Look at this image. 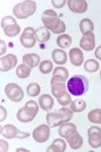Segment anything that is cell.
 <instances>
[{"label": "cell", "instance_id": "4", "mask_svg": "<svg viewBox=\"0 0 101 152\" xmlns=\"http://www.w3.org/2000/svg\"><path fill=\"white\" fill-rule=\"evenodd\" d=\"M39 104L34 100H28L21 109L17 111L16 118L21 123H29L36 118L39 113Z\"/></svg>", "mask_w": 101, "mask_h": 152}, {"label": "cell", "instance_id": "6", "mask_svg": "<svg viewBox=\"0 0 101 152\" xmlns=\"http://www.w3.org/2000/svg\"><path fill=\"white\" fill-rule=\"evenodd\" d=\"M1 28L7 37H16L20 34V26L16 19L10 15H6L1 20Z\"/></svg>", "mask_w": 101, "mask_h": 152}, {"label": "cell", "instance_id": "17", "mask_svg": "<svg viewBox=\"0 0 101 152\" xmlns=\"http://www.w3.org/2000/svg\"><path fill=\"white\" fill-rule=\"evenodd\" d=\"M75 132H77V127H76L75 124H72L70 122L64 123L59 127V135L62 138H65L66 140L70 138Z\"/></svg>", "mask_w": 101, "mask_h": 152}, {"label": "cell", "instance_id": "8", "mask_svg": "<svg viewBox=\"0 0 101 152\" xmlns=\"http://www.w3.org/2000/svg\"><path fill=\"white\" fill-rule=\"evenodd\" d=\"M1 135L6 139H25L29 137V133L21 132L14 125L8 124L4 127H1Z\"/></svg>", "mask_w": 101, "mask_h": 152}, {"label": "cell", "instance_id": "29", "mask_svg": "<svg viewBox=\"0 0 101 152\" xmlns=\"http://www.w3.org/2000/svg\"><path fill=\"white\" fill-rule=\"evenodd\" d=\"M84 69L85 71L90 73L96 72L99 69V63H98V61L94 60V59H88L84 63Z\"/></svg>", "mask_w": 101, "mask_h": 152}, {"label": "cell", "instance_id": "20", "mask_svg": "<svg viewBox=\"0 0 101 152\" xmlns=\"http://www.w3.org/2000/svg\"><path fill=\"white\" fill-rule=\"evenodd\" d=\"M36 37L39 43L46 44L51 39V31L45 26H39L36 29Z\"/></svg>", "mask_w": 101, "mask_h": 152}, {"label": "cell", "instance_id": "14", "mask_svg": "<svg viewBox=\"0 0 101 152\" xmlns=\"http://www.w3.org/2000/svg\"><path fill=\"white\" fill-rule=\"evenodd\" d=\"M80 48L83 49L85 52H91L95 48V35L93 31L83 34V37L80 40Z\"/></svg>", "mask_w": 101, "mask_h": 152}, {"label": "cell", "instance_id": "27", "mask_svg": "<svg viewBox=\"0 0 101 152\" xmlns=\"http://www.w3.org/2000/svg\"><path fill=\"white\" fill-rule=\"evenodd\" d=\"M88 120L92 124L101 125V110L94 109L88 113Z\"/></svg>", "mask_w": 101, "mask_h": 152}, {"label": "cell", "instance_id": "5", "mask_svg": "<svg viewBox=\"0 0 101 152\" xmlns=\"http://www.w3.org/2000/svg\"><path fill=\"white\" fill-rule=\"evenodd\" d=\"M36 11V2L33 0H25V1L19 2L13 7L14 16L18 19H26L29 16L33 15Z\"/></svg>", "mask_w": 101, "mask_h": 152}, {"label": "cell", "instance_id": "38", "mask_svg": "<svg viewBox=\"0 0 101 152\" xmlns=\"http://www.w3.org/2000/svg\"><path fill=\"white\" fill-rule=\"evenodd\" d=\"M94 55H95L96 59H98V60H101V45L99 46V47L96 48Z\"/></svg>", "mask_w": 101, "mask_h": 152}, {"label": "cell", "instance_id": "1", "mask_svg": "<svg viewBox=\"0 0 101 152\" xmlns=\"http://www.w3.org/2000/svg\"><path fill=\"white\" fill-rule=\"evenodd\" d=\"M41 23L44 26L56 35H62L66 31V24L58 18V14L53 9H47L41 14Z\"/></svg>", "mask_w": 101, "mask_h": 152}, {"label": "cell", "instance_id": "31", "mask_svg": "<svg viewBox=\"0 0 101 152\" xmlns=\"http://www.w3.org/2000/svg\"><path fill=\"white\" fill-rule=\"evenodd\" d=\"M26 92L29 96L31 97H34L36 95L39 94L41 92V86H39V83H36V82H31L28 84V86L26 87Z\"/></svg>", "mask_w": 101, "mask_h": 152}, {"label": "cell", "instance_id": "24", "mask_svg": "<svg viewBox=\"0 0 101 152\" xmlns=\"http://www.w3.org/2000/svg\"><path fill=\"white\" fill-rule=\"evenodd\" d=\"M57 45L60 49H67L72 45V38L69 35H60L57 38Z\"/></svg>", "mask_w": 101, "mask_h": 152}, {"label": "cell", "instance_id": "28", "mask_svg": "<svg viewBox=\"0 0 101 152\" xmlns=\"http://www.w3.org/2000/svg\"><path fill=\"white\" fill-rule=\"evenodd\" d=\"M70 109L74 113H81L86 109V102L84 99H76L70 104Z\"/></svg>", "mask_w": 101, "mask_h": 152}, {"label": "cell", "instance_id": "11", "mask_svg": "<svg viewBox=\"0 0 101 152\" xmlns=\"http://www.w3.org/2000/svg\"><path fill=\"white\" fill-rule=\"evenodd\" d=\"M51 127L47 125H39L33 130V137L34 141H36L38 143H45L49 140L51 135Z\"/></svg>", "mask_w": 101, "mask_h": 152}, {"label": "cell", "instance_id": "34", "mask_svg": "<svg viewBox=\"0 0 101 152\" xmlns=\"http://www.w3.org/2000/svg\"><path fill=\"white\" fill-rule=\"evenodd\" d=\"M51 3L56 8H62L65 6V4H67V0H52Z\"/></svg>", "mask_w": 101, "mask_h": 152}, {"label": "cell", "instance_id": "10", "mask_svg": "<svg viewBox=\"0 0 101 152\" xmlns=\"http://www.w3.org/2000/svg\"><path fill=\"white\" fill-rule=\"evenodd\" d=\"M20 44L24 48H33L34 47L36 43V29L31 26H28L24 28L23 34L20 35L19 39Z\"/></svg>", "mask_w": 101, "mask_h": 152}, {"label": "cell", "instance_id": "21", "mask_svg": "<svg viewBox=\"0 0 101 152\" xmlns=\"http://www.w3.org/2000/svg\"><path fill=\"white\" fill-rule=\"evenodd\" d=\"M23 64L29 66L31 68H34L41 64V57H39L38 54H33V53L25 54L23 57Z\"/></svg>", "mask_w": 101, "mask_h": 152}, {"label": "cell", "instance_id": "3", "mask_svg": "<svg viewBox=\"0 0 101 152\" xmlns=\"http://www.w3.org/2000/svg\"><path fill=\"white\" fill-rule=\"evenodd\" d=\"M89 88L88 79L83 75H75L68 80L67 89L74 96H80L86 94Z\"/></svg>", "mask_w": 101, "mask_h": 152}, {"label": "cell", "instance_id": "35", "mask_svg": "<svg viewBox=\"0 0 101 152\" xmlns=\"http://www.w3.org/2000/svg\"><path fill=\"white\" fill-rule=\"evenodd\" d=\"M7 117V112L3 105L0 107V122H3Z\"/></svg>", "mask_w": 101, "mask_h": 152}, {"label": "cell", "instance_id": "18", "mask_svg": "<svg viewBox=\"0 0 101 152\" xmlns=\"http://www.w3.org/2000/svg\"><path fill=\"white\" fill-rule=\"evenodd\" d=\"M52 58L53 61L58 65H64L67 63L68 60V56L67 53L65 52L62 49H55L52 52Z\"/></svg>", "mask_w": 101, "mask_h": 152}, {"label": "cell", "instance_id": "13", "mask_svg": "<svg viewBox=\"0 0 101 152\" xmlns=\"http://www.w3.org/2000/svg\"><path fill=\"white\" fill-rule=\"evenodd\" d=\"M17 65V57L14 54H7L0 58V71L7 72Z\"/></svg>", "mask_w": 101, "mask_h": 152}, {"label": "cell", "instance_id": "9", "mask_svg": "<svg viewBox=\"0 0 101 152\" xmlns=\"http://www.w3.org/2000/svg\"><path fill=\"white\" fill-rule=\"evenodd\" d=\"M51 88H52V94L56 99H59L62 95L67 94V83L66 80L63 78L57 77V76H53L51 79Z\"/></svg>", "mask_w": 101, "mask_h": 152}, {"label": "cell", "instance_id": "23", "mask_svg": "<svg viewBox=\"0 0 101 152\" xmlns=\"http://www.w3.org/2000/svg\"><path fill=\"white\" fill-rule=\"evenodd\" d=\"M69 146H70L71 149L73 150H77V149H80L83 145V137L81 136L78 132H75L70 138L67 139Z\"/></svg>", "mask_w": 101, "mask_h": 152}, {"label": "cell", "instance_id": "39", "mask_svg": "<svg viewBox=\"0 0 101 152\" xmlns=\"http://www.w3.org/2000/svg\"><path fill=\"white\" fill-rule=\"evenodd\" d=\"M16 151H28V150H25V149H23V148H18V149H16Z\"/></svg>", "mask_w": 101, "mask_h": 152}, {"label": "cell", "instance_id": "2", "mask_svg": "<svg viewBox=\"0 0 101 152\" xmlns=\"http://www.w3.org/2000/svg\"><path fill=\"white\" fill-rule=\"evenodd\" d=\"M73 111L68 107H62L59 111L50 112L47 114L46 120L47 124L51 127V128H56V127H60L64 123L70 122L73 118Z\"/></svg>", "mask_w": 101, "mask_h": 152}, {"label": "cell", "instance_id": "30", "mask_svg": "<svg viewBox=\"0 0 101 152\" xmlns=\"http://www.w3.org/2000/svg\"><path fill=\"white\" fill-rule=\"evenodd\" d=\"M53 76H57V77L63 78V79H65L66 81H67V80L69 79V71L66 69L65 67L58 66V67L54 68Z\"/></svg>", "mask_w": 101, "mask_h": 152}, {"label": "cell", "instance_id": "22", "mask_svg": "<svg viewBox=\"0 0 101 152\" xmlns=\"http://www.w3.org/2000/svg\"><path fill=\"white\" fill-rule=\"evenodd\" d=\"M39 104L44 111H50L54 107V99L50 94H43L39 99Z\"/></svg>", "mask_w": 101, "mask_h": 152}, {"label": "cell", "instance_id": "40", "mask_svg": "<svg viewBox=\"0 0 101 152\" xmlns=\"http://www.w3.org/2000/svg\"><path fill=\"white\" fill-rule=\"evenodd\" d=\"M99 75H100V79H101V71H100V74Z\"/></svg>", "mask_w": 101, "mask_h": 152}, {"label": "cell", "instance_id": "32", "mask_svg": "<svg viewBox=\"0 0 101 152\" xmlns=\"http://www.w3.org/2000/svg\"><path fill=\"white\" fill-rule=\"evenodd\" d=\"M53 62L51 60H45L43 62H41V64H39V71L43 74H50L53 71Z\"/></svg>", "mask_w": 101, "mask_h": 152}, {"label": "cell", "instance_id": "36", "mask_svg": "<svg viewBox=\"0 0 101 152\" xmlns=\"http://www.w3.org/2000/svg\"><path fill=\"white\" fill-rule=\"evenodd\" d=\"M0 150H1V152L8 151V143L4 141L3 139H0Z\"/></svg>", "mask_w": 101, "mask_h": 152}, {"label": "cell", "instance_id": "16", "mask_svg": "<svg viewBox=\"0 0 101 152\" xmlns=\"http://www.w3.org/2000/svg\"><path fill=\"white\" fill-rule=\"evenodd\" d=\"M69 59L70 62L72 63L74 66H81L84 62V55L81 49L79 48H72L69 52Z\"/></svg>", "mask_w": 101, "mask_h": 152}, {"label": "cell", "instance_id": "7", "mask_svg": "<svg viewBox=\"0 0 101 152\" xmlns=\"http://www.w3.org/2000/svg\"><path fill=\"white\" fill-rule=\"evenodd\" d=\"M4 92L6 96L11 100L12 102H19L23 99L24 92L23 88L19 86L17 83H8L4 87Z\"/></svg>", "mask_w": 101, "mask_h": 152}, {"label": "cell", "instance_id": "26", "mask_svg": "<svg viewBox=\"0 0 101 152\" xmlns=\"http://www.w3.org/2000/svg\"><path fill=\"white\" fill-rule=\"evenodd\" d=\"M15 72H16L17 77L20 78V79H24V78H28V76L31 75V68L25 64H20L17 66Z\"/></svg>", "mask_w": 101, "mask_h": 152}, {"label": "cell", "instance_id": "25", "mask_svg": "<svg viewBox=\"0 0 101 152\" xmlns=\"http://www.w3.org/2000/svg\"><path fill=\"white\" fill-rule=\"evenodd\" d=\"M79 28H80V31L82 34L89 33V31H93L94 29V23L89 18H83L79 23Z\"/></svg>", "mask_w": 101, "mask_h": 152}, {"label": "cell", "instance_id": "15", "mask_svg": "<svg viewBox=\"0 0 101 152\" xmlns=\"http://www.w3.org/2000/svg\"><path fill=\"white\" fill-rule=\"evenodd\" d=\"M68 7L74 13H84L88 9L86 0H67Z\"/></svg>", "mask_w": 101, "mask_h": 152}, {"label": "cell", "instance_id": "12", "mask_svg": "<svg viewBox=\"0 0 101 152\" xmlns=\"http://www.w3.org/2000/svg\"><path fill=\"white\" fill-rule=\"evenodd\" d=\"M88 143L93 149L101 147V129L97 126H92L88 129Z\"/></svg>", "mask_w": 101, "mask_h": 152}, {"label": "cell", "instance_id": "19", "mask_svg": "<svg viewBox=\"0 0 101 152\" xmlns=\"http://www.w3.org/2000/svg\"><path fill=\"white\" fill-rule=\"evenodd\" d=\"M67 148V144L64 139L58 138L53 141V143L47 149V152H65Z\"/></svg>", "mask_w": 101, "mask_h": 152}, {"label": "cell", "instance_id": "37", "mask_svg": "<svg viewBox=\"0 0 101 152\" xmlns=\"http://www.w3.org/2000/svg\"><path fill=\"white\" fill-rule=\"evenodd\" d=\"M6 52V44L3 40H0V55L4 56V54Z\"/></svg>", "mask_w": 101, "mask_h": 152}, {"label": "cell", "instance_id": "33", "mask_svg": "<svg viewBox=\"0 0 101 152\" xmlns=\"http://www.w3.org/2000/svg\"><path fill=\"white\" fill-rule=\"evenodd\" d=\"M57 100H58L59 104L61 105H63V107H66V105L70 104L71 102H72V99H71V95L69 94V92L62 95V96L59 97V99H57Z\"/></svg>", "mask_w": 101, "mask_h": 152}]
</instances>
